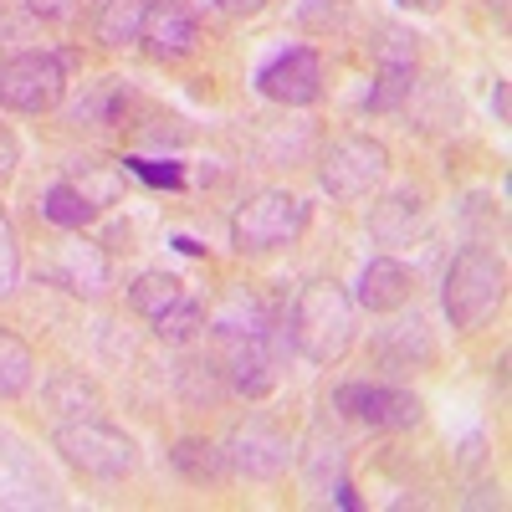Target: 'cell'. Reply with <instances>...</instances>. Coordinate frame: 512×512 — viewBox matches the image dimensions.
I'll return each mask as SVG.
<instances>
[{"label": "cell", "instance_id": "obj_1", "mask_svg": "<svg viewBox=\"0 0 512 512\" xmlns=\"http://www.w3.org/2000/svg\"><path fill=\"white\" fill-rule=\"evenodd\" d=\"M287 344L308 364H338L354 349V297L338 282H308L292 297V313L282 318Z\"/></svg>", "mask_w": 512, "mask_h": 512}, {"label": "cell", "instance_id": "obj_2", "mask_svg": "<svg viewBox=\"0 0 512 512\" xmlns=\"http://www.w3.org/2000/svg\"><path fill=\"white\" fill-rule=\"evenodd\" d=\"M507 303V262L492 246H461L441 282V308L456 333H477Z\"/></svg>", "mask_w": 512, "mask_h": 512}, {"label": "cell", "instance_id": "obj_3", "mask_svg": "<svg viewBox=\"0 0 512 512\" xmlns=\"http://www.w3.org/2000/svg\"><path fill=\"white\" fill-rule=\"evenodd\" d=\"M52 446H57V456L72 466V472L98 477V482H118V477H128L139 466L134 436L118 431V425H108L103 415H67V420H57Z\"/></svg>", "mask_w": 512, "mask_h": 512}, {"label": "cell", "instance_id": "obj_4", "mask_svg": "<svg viewBox=\"0 0 512 512\" xmlns=\"http://www.w3.org/2000/svg\"><path fill=\"white\" fill-rule=\"evenodd\" d=\"M308 200H297L287 190H256L236 205L231 216V246L241 256H267L277 246H292L297 236L308 231Z\"/></svg>", "mask_w": 512, "mask_h": 512}, {"label": "cell", "instance_id": "obj_5", "mask_svg": "<svg viewBox=\"0 0 512 512\" xmlns=\"http://www.w3.org/2000/svg\"><path fill=\"white\" fill-rule=\"evenodd\" d=\"M384 175H390V149L369 134H344L333 139L318 159V185L333 200H364Z\"/></svg>", "mask_w": 512, "mask_h": 512}, {"label": "cell", "instance_id": "obj_6", "mask_svg": "<svg viewBox=\"0 0 512 512\" xmlns=\"http://www.w3.org/2000/svg\"><path fill=\"white\" fill-rule=\"evenodd\" d=\"M333 410L359 420L364 431H410V425H420L425 405L415 390H405V384H384V379H349L333 390Z\"/></svg>", "mask_w": 512, "mask_h": 512}, {"label": "cell", "instance_id": "obj_7", "mask_svg": "<svg viewBox=\"0 0 512 512\" xmlns=\"http://www.w3.org/2000/svg\"><path fill=\"white\" fill-rule=\"evenodd\" d=\"M226 466L236 477H251V482H272L287 472V461H292V436L282 431V420L262 415V410H251L231 425V436H226Z\"/></svg>", "mask_w": 512, "mask_h": 512}, {"label": "cell", "instance_id": "obj_8", "mask_svg": "<svg viewBox=\"0 0 512 512\" xmlns=\"http://www.w3.org/2000/svg\"><path fill=\"white\" fill-rule=\"evenodd\" d=\"M67 93V62L57 52H21L0 62V108L52 113Z\"/></svg>", "mask_w": 512, "mask_h": 512}, {"label": "cell", "instance_id": "obj_9", "mask_svg": "<svg viewBox=\"0 0 512 512\" xmlns=\"http://www.w3.org/2000/svg\"><path fill=\"white\" fill-rule=\"evenodd\" d=\"M287 354H292V344H287V328L277 318L262 333H251V338H231V354H226L231 395H246V400L272 395L277 379H282V359Z\"/></svg>", "mask_w": 512, "mask_h": 512}, {"label": "cell", "instance_id": "obj_10", "mask_svg": "<svg viewBox=\"0 0 512 512\" xmlns=\"http://www.w3.org/2000/svg\"><path fill=\"white\" fill-rule=\"evenodd\" d=\"M256 93L282 108H308L323 98V62L313 47H287L256 72Z\"/></svg>", "mask_w": 512, "mask_h": 512}, {"label": "cell", "instance_id": "obj_11", "mask_svg": "<svg viewBox=\"0 0 512 512\" xmlns=\"http://www.w3.org/2000/svg\"><path fill=\"white\" fill-rule=\"evenodd\" d=\"M195 11L185 6V0H149L144 6V31H139V41H144V52L154 57V62H180V57H190L195 52Z\"/></svg>", "mask_w": 512, "mask_h": 512}, {"label": "cell", "instance_id": "obj_12", "mask_svg": "<svg viewBox=\"0 0 512 512\" xmlns=\"http://www.w3.org/2000/svg\"><path fill=\"white\" fill-rule=\"evenodd\" d=\"M52 282L67 287L72 297H103L113 287V256L98 241H62L52 262Z\"/></svg>", "mask_w": 512, "mask_h": 512}, {"label": "cell", "instance_id": "obj_13", "mask_svg": "<svg viewBox=\"0 0 512 512\" xmlns=\"http://www.w3.org/2000/svg\"><path fill=\"white\" fill-rule=\"evenodd\" d=\"M415 292V272L395 256H369L364 272H359V287H354V308L364 313H395L410 303Z\"/></svg>", "mask_w": 512, "mask_h": 512}, {"label": "cell", "instance_id": "obj_14", "mask_svg": "<svg viewBox=\"0 0 512 512\" xmlns=\"http://www.w3.org/2000/svg\"><path fill=\"white\" fill-rule=\"evenodd\" d=\"M420 221H425V195L420 190H395L369 210V236L379 246H405L420 231Z\"/></svg>", "mask_w": 512, "mask_h": 512}, {"label": "cell", "instance_id": "obj_15", "mask_svg": "<svg viewBox=\"0 0 512 512\" xmlns=\"http://www.w3.org/2000/svg\"><path fill=\"white\" fill-rule=\"evenodd\" d=\"M272 323V313H267V303L256 292H246V287H231L226 297H221V308L210 313V333L216 338H251V333H262Z\"/></svg>", "mask_w": 512, "mask_h": 512}, {"label": "cell", "instance_id": "obj_16", "mask_svg": "<svg viewBox=\"0 0 512 512\" xmlns=\"http://www.w3.org/2000/svg\"><path fill=\"white\" fill-rule=\"evenodd\" d=\"M36 210H41V221H52V226H62V231H82V226L98 221V205L82 195L72 180L47 185V190H41V200H36Z\"/></svg>", "mask_w": 512, "mask_h": 512}, {"label": "cell", "instance_id": "obj_17", "mask_svg": "<svg viewBox=\"0 0 512 512\" xmlns=\"http://www.w3.org/2000/svg\"><path fill=\"white\" fill-rule=\"evenodd\" d=\"M169 466H175L185 482H195V487L221 482V477L231 472V466H226V451H221V446H210V441H200V436L175 441V451H169Z\"/></svg>", "mask_w": 512, "mask_h": 512}, {"label": "cell", "instance_id": "obj_18", "mask_svg": "<svg viewBox=\"0 0 512 512\" xmlns=\"http://www.w3.org/2000/svg\"><path fill=\"white\" fill-rule=\"evenodd\" d=\"M144 6H149V0H103V11H98V21H93L98 47L118 52V47H128V41H139V31H144Z\"/></svg>", "mask_w": 512, "mask_h": 512}, {"label": "cell", "instance_id": "obj_19", "mask_svg": "<svg viewBox=\"0 0 512 512\" xmlns=\"http://www.w3.org/2000/svg\"><path fill=\"white\" fill-rule=\"evenodd\" d=\"M36 379V354L21 333L0 328V400H21Z\"/></svg>", "mask_w": 512, "mask_h": 512}, {"label": "cell", "instance_id": "obj_20", "mask_svg": "<svg viewBox=\"0 0 512 512\" xmlns=\"http://www.w3.org/2000/svg\"><path fill=\"white\" fill-rule=\"evenodd\" d=\"M180 297H185V282L175 272H139L134 287H128V308L154 323L169 303H180Z\"/></svg>", "mask_w": 512, "mask_h": 512}, {"label": "cell", "instance_id": "obj_21", "mask_svg": "<svg viewBox=\"0 0 512 512\" xmlns=\"http://www.w3.org/2000/svg\"><path fill=\"white\" fill-rule=\"evenodd\" d=\"M47 405L67 420V415H98L103 410V400H98V390L88 379H82L77 369H57L52 379H47Z\"/></svg>", "mask_w": 512, "mask_h": 512}, {"label": "cell", "instance_id": "obj_22", "mask_svg": "<svg viewBox=\"0 0 512 512\" xmlns=\"http://www.w3.org/2000/svg\"><path fill=\"white\" fill-rule=\"evenodd\" d=\"M175 384H180V400H185V405H216V400L231 395L226 369H216L210 359H185L180 374H175Z\"/></svg>", "mask_w": 512, "mask_h": 512}, {"label": "cell", "instance_id": "obj_23", "mask_svg": "<svg viewBox=\"0 0 512 512\" xmlns=\"http://www.w3.org/2000/svg\"><path fill=\"white\" fill-rule=\"evenodd\" d=\"M200 328H205V303H200L195 292H185L180 303H169L154 318V338H159V344H190Z\"/></svg>", "mask_w": 512, "mask_h": 512}, {"label": "cell", "instance_id": "obj_24", "mask_svg": "<svg viewBox=\"0 0 512 512\" xmlns=\"http://www.w3.org/2000/svg\"><path fill=\"white\" fill-rule=\"evenodd\" d=\"M410 88H415V67H379L364 108H369V113H390V108H400V103L410 98Z\"/></svg>", "mask_w": 512, "mask_h": 512}, {"label": "cell", "instance_id": "obj_25", "mask_svg": "<svg viewBox=\"0 0 512 512\" xmlns=\"http://www.w3.org/2000/svg\"><path fill=\"white\" fill-rule=\"evenodd\" d=\"M62 180H72V185H77L82 195H88L98 210L118 200V169H103V164L77 159V164H67V175H62Z\"/></svg>", "mask_w": 512, "mask_h": 512}, {"label": "cell", "instance_id": "obj_26", "mask_svg": "<svg viewBox=\"0 0 512 512\" xmlns=\"http://www.w3.org/2000/svg\"><path fill=\"white\" fill-rule=\"evenodd\" d=\"M128 175H139L144 185H154V190H185V169L175 164V159H144V154H128V159H118Z\"/></svg>", "mask_w": 512, "mask_h": 512}, {"label": "cell", "instance_id": "obj_27", "mask_svg": "<svg viewBox=\"0 0 512 512\" xmlns=\"http://www.w3.org/2000/svg\"><path fill=\"white\" fill-rule=\"evenodd\" d=\"M21 287V241H16V226L0 205V297H11Z\"/></svg>", "mask_w": 512, "mask_h": 512}, {"label": "cell", "instance_id": "obj_28", "mask_svg": "<svg viewBox=\"0 0 512 512\" xmlns=\"http://www.w3.org/2000/svg\"><path fill=\"white\" fill-rule=\"evenodd\" d=\"M118 103H128V93L118 88V82H108V88H98L88 103L72 108V123H113L118 118Z\"/></svg>", "mask_w": 512, "mask_h": 512}, {"label": "cell", "instance_id": "obj_29", "mask_svg": "<svg viewBox=\"0 0 512 512\" xmlns=\"http://www.w3.org/2000/svg\"><path fill=\"white\" fill-rule=\"evenodd\" d=\"M16 164H21V139L11 134L6 123H0V185L16 180Z\"/></svg>", "mask_w": 512, "mask_h": 512}, {"label": "cell", "instance_id": "obj_30", "mask_svg": "<svg viewBox=\"0 0 512 512\" xmlns=\"http://www.w3.org/2000/svg\"><path fill=\"white\" fill-rule=\"evenodd\" d=\"M26 11H31L36 21H67V16L77 11V0H26Z\"/></svg>", "mask_w": 512, "mask_h": 512}, {"label": "cell", "instance_id": "obj_31", "mask_svg": "<svg viewBox=\"0 0 512 512\" xmlns=\"http://www.w3.org/2000/svg\"><path fill=\"white\" fill-rule=\"evenodd\" d=\"M272 6V0H221V11L236 16V21H251V16H262Z\"/></svg>", "mask_w": 512, "mask_h": 512}, {"label": "cell", "instance_id": "obj_32", "mask_svg": "<svg viewBox=\"0 0 512 512\" xmlns=\"http://www.w3.org/2000/svg\"><path fill=\"white\" fill-rule=\"evenodd\" d=\"M400 6H405V11H420V16H436L446 0H400Z\"/></svg>", "mask_w": 512, "mask_h": 512}, {"label": "cell", "instance_id": "obj_33", "mask_svg": "<svg viewBox=\"0 0 512 512\" xmlns=\"http://www.w3.org/2000/svg\"><path fill=\"white\" fill-rule=\"evenodd\" d=\"M175 246H180V251H185V256H205V246H200V241H195V236H175Z\"/></svg>", "mask_w": 512, "mask_h": 512}, {"label": "cell", "instance_id": "obj_34", "mask_svg": "<svg viewBox=\"0 0 512 512\" xmlns=\"http://www.w3.org/2000/svg\"><path fill=\"white\" fill-rule=\"evenodd\" d=\"M492 103H497V118H507V82H497V93H492Z\"/></svg>", "mask_w": 512, "mask_h": 512}]
</instances>
